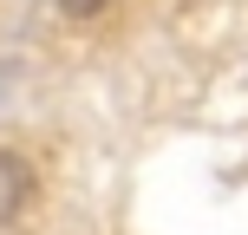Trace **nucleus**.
<instances>
[{
    "mask_svg": "<svg viewBox=\"0 0 248 235\" xmlns=\"http://www.w3.org/2000/svg\"><path fill=\"white\" fill-rule=\"evenodd\" d=\"M111 7H118V0H59V13H65V20H105Z\"/></svg>",
    "mask_w": 248,
    "mask_h": 235,
    "instance_id": "f03ea898",
    "label": "nucleus"
},
{
    "mask_svg": "<svg viewBox=\"0 0 248 235\" xmlns=\"http://www.w3.org/2000/svg\"><path fill=\"white\" fill-rule=\"evenodd\" d=\"M39 203V170L26 150H0V229H13Z\"/></svg>",
    "mask_w": 248,
    "mask_h": 235,
    "instance_id": "f257e3e1",
    "label": "nucleus"
}]
</instances>
